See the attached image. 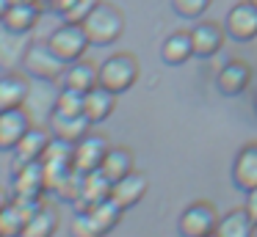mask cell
Returning <instances> with one entry per match:
<instances>
[{
	"label": "cell",
	"mask_w": 257,
	"mask_h": 237,
	"mask_svg": "<svg viewBox=\"0 0 257 237\" xmlns=\"http://www.w3.org/2000/svg\"><path fill=\"white\" fill-rule=\"evenodd\" d=\"M108 149H111V143L100 132H89L86 138H80L75 143V171H80V174L97 171L102 165V160H105Z\"/></svg>",
	"instance_id": "obj_9"
},
{
	"label": "cell",
	"mask_w": 257,
	"mask_h": 237,
	"mask_svg": "<svg viewBox=\"0 0 257 237\" xmlns=\"http://www.w3.org/2000/svg\"><path fill=\"white\" fill-rule=\"evenodd\" d=\"M210 237H213V234H210Z\"/></svg>",
	"instance_id": "obj_39"
},
{
	"label": "cell",
	"mask_w": 257,
	"mask_h": 237,
	"mask_svg": "<svg viewBox=\"0 0 257 237\" xmlns=\"http://www.w3.org/2000/svg\"><path fill=\"white\" fill-rule=\"evenodd\" d=\"M251 3H254V6H257V0H251Z\"/></svg>",
	"instance_id": "obj_37"
},
{
	"label": "cell",
	"mask_w": 257,
	"mask_h": 237,
	"mask_svg": "<svg viewBox=\"0 0 257 237\" xmlns=\"http://www.w3.org/2000/svg\"><path fill=\"white\" fill-rule=\"evenodd\" d=\"M9 204H12V196H9V193L3 190V187H0V212H3V209H6Z\"/></svg>",
	"instance_id": "obj_34"
},
{
	"label": "cell",
	"mask_w": 257,
	"mask_h": 237,
	"mask_svg": "<svg viewBox=\"0 0 257 237\" xmlns=\"http://www.w3.org/2000/svg\"><path fill=\"white\" fill-rule=\"evenodd\" d=\"M12 185L14 196H28V198H42L50 187H47V174L42 163H23L12 168Z\"/></svg>",
	"instance_id": "obj_8"
},
{
	"label": "cell",
	"mask_w": 257,
	"mask_h": 237,
	"mask_svg": "<svg viewBox=\"0 0 257 237\" xmlns=\"http://www.w3.org/2000/svg\"><path fill=\"white\" fill-rule=\"evenodd\" d=\"M80 193H83V174H80V171H72V174L56 187V196L67 204H75L80 198Z\"/></svg>",
	"instance_id": "obj_29"
},
{
	"label": "cell",
	"mask_w": 257,
	"mask_h": 237,
	"mask_svg": "<svg viewBox=\"0 0 257 237\" xmlns=\"http://www.w3.org/2000/svg\"><path fill=\"white\" fill-rule=\"evenodd\" d=\"M224 28H227V36L235 39V42H251V39H257V6L251 0L235 3L227 11Z\"/></svg>",
	"instance_id": "obj_6"
},
{
	"label": "cell",
	"mask_w": 257,
	"mask_h": 237,
	"mask_svg": "<svg viewBox=\"0 0 257 237\" xmlns=\"http://www.w3.org/2000/svg\"><path fill=\"white\" fill-rule=\"evenodd\" d=\"M25 33H12V31H0V69H17V64H23L25 53H28L31 44L23 42Z\"/></svg>",
	"instance_id": "obj_22"
},
{
	"label": "cell",
	"mask_w": 257,
	"mask_h": 237,
	"mask_svg": "<svg viewBox=\"0 0 257 237\" xmlns=\"http://www.w3.org/2000/svg\"><path fill=\"white\" fill-rule=\"evenodd\" d=\"M105 234L108 231L102 229V223L97 220V215L91 209H75L69 237H105Z\"/></svg>",
	"instance_id": "obj_26"
},
{
	"label": "cell",
	"mask_w": 257,
	"mask_h": 237,
	"mask_svg": "<svg viewBox=\"0 0 257 237\" xmlns=\"http://www.w3.org/2000/svg\"><path fill=\"white\" fill-rule=\"evenodd\" d=\"M111 187H113V182L108 179L100 168L83 174V193H80V198L75 201V209H89V207H94V204L111 198Z\"/></svg>",
	"instance_id": "obj_19"
},
{
	"label": "cell",
	"mask_w": 257,
	"mask_h": 237,
	"mask_svg": "<svg viewBox=\"0 0 257 237\" xmlns=\"http://www.w3.org/2000/svg\"><path fill=\"white\" fill-rule=\"evenodd\" d=\"M91 121L86 113H75V116H64V113H50V132L61 141H69V143H78L80 138H86L91 132Z\"/></svg>",
	"instance_id": "obj_15"
},
{
	"label": "cell",
	"mask_w": 257,
	"mask_h": 237,
	"mask_svg": "<svg viewBox=\"0 0 257 237\" xmlns=\"http://www.w3.org/2000/svg\"><path fill=\"white\" fill-rule=\"evenodd\" d=\"M12 3H14V0H0V25H3V20H6V14H9V9H12Z\"/></svg>",
	"instance_id": "obj_33"
},
{
	"label": "cell",
	"mask_w": 257,
	"mask_h": 237,
	"mask_svg": "<svg viewBox=\"0 0 257 237\" xmlns=\"http://www.w3.org/2000/svg\"><path fill=\"white\" fill-rule=\"evenodd\" d=\"M39 17H42V9L36 3H31V0H14L9 14H6V20H3V28L12 31V33H25V36H28L36 28Z\"/></svg>",
	"instance_id": "obj_18"
},
{
	"label": "cell",
	"mask_w": 257,
	"mask_h": 237,
	"mask_svg": "<svg viewBox=\"0 0 257 237\" xmlns=\"http://www.w3.org/2000/svg\"><path fill=\"white\" fill-rule=\"evenodd\" d=\"M254 237H257V231H254Z\"/></svg>",
	"instance_id": "obj_38"
},
{
	"label": "cell",
	"mask_w": 257,
	"mask_h": 237,
	"mask_svg": "<svg viewBox=\"0 0 257 237\" xmlns=\"http://www.w3.org/2000/svg\"><path fill=\"white\" fill-rule=\"evenodd\" d=\"M31 3H36L42 11H45V9H53V6H56V0H31Z\"/></svg>",
	"instance_id": "obj_35"
},
{
	"label": "cell",
	"mask_w": 257,
	"mask_h": 237,
	"mask_svg": "<svg viewBox=\"0 0 257 237\" xmlns=\"http://www.w3.org/2000/svg\"><path fill=\"white\" fill-rule=\"evenodd\" d=\"M139 75H141V66L130 53H116L100 64V86L113 94L130 91L139 80Z\"/></svg>",
	"instance_id": "obj_2"
},
{
	"label": "cell",
	"mask_w": 257,
	"mask_h": 237,
	"mask_svg": "<svg viewBox=\"0 0 257 237\" xmlns=\"http://www.w3.org/2000/svg\"><path fill=\"white\" fill-rule=\"evenodd\" d=\"M161 58L169 66H183L188 58H194V44H191V31H177L166 36L161 47Z\"/></svg>",
	"instance_id": "obj_23"
},
{
	"label": "cell",
	"mask_w": 257,
	"mask_h": 237,
	"mask_svg": "<svg viewBox=\"0 0 257 237\" xmlns=\"http://www.w3.org/2000/svg\"><path fill=\"white\" fill-rule=\"evenodd\" d=\"M232 185L249 193L257 187V143H246L232 160Z\"/></svg>",
	"instance_id": "obj_13"
},
{
	"label": "cell",
	"mask_w": 257,
	"mask_h": 237,
	"mask_svg": "<svg viewBox=\"0 0 257 237\" xmlns=\"http://www.w3.org/2000/svg\"><path fill=\"white\" fill-rule=\"evenodd\" d=\"M83 102H86V94L83 91H75V88L61 86L56 102H53V110L64 116H75V113H83Z\"/></svg>",
	"instance_id": "obj_27"
},
{
	"label": "cell",
	"mask_w": 257,
	"mask_h": 237,
	"mask_svg": "<svg viewBox=\"0 0 257 237\" xmlns=\"http://www.w3.org/2000/svg\"><path fill=\"white\" fill-rule=\"evenodd\" d=\"M47 47H50L64 64H72V61L83 58L86 50L91 47V42H89V36H86L83 25H78V22H61V25L47 36Z\"/></svg>",
	"instance_id": "obj_3"
},
{
	"label": "cell",
	"mask_w": 257,
	"mask_h": 237,
	"mask_svg": "<svg viewBox=\"0 0 257 237\" xmlns=\"http://www.w3.org/2000/svg\"><path fill=\"white\" fill-rule=\"evenodd\" d=\"M218 226V212L210 201H194L183 209L177 220L180 237H210Z\"/></svg>",
	"instance_id": "obj_5"
},
{
	"label": "cell",
	"mask_w": 257,
	"mask_h": 237,
	"mask_svg": "<svg viewBox=\"0 0 257 237\" xmlns=\"http://www.w3.org/2000/svg\"><path fill=\"white\" fill-rule=\"evenodd\" d=\"M83 31L89 36L91 47H108L124 33V14L119 6L100 0L89 17L83 20Z\"/></svg>",
	"instance_id": "obj_1"
},
{
	"label": "cell",
	"mask_w": 257,
	"mask_h": 237,
	"mask_svg": "<svg viewBox=\"0 0 257 237\" xmlns=\"http://www.w3.org/2000/svg\"><path fill=\"white\" fill-rule=\"evenodd\" d=\"M213 0H172V9L177 11L183 20H199L207 9H210Z\"/></svg>",
	"instance_id": "obj_30"
},
{
	"label": "cell",
	"mask_w": 257,
	"mask_h": 237,
	"mask_svg": "<svg viewBox=\"0 0 257 237\" xmlns=\"http://www.w3.org/2000/svg\"><path fill=\"white\" fill-rule=\"evenodd\" d=\"M246 212L251 215V220L257 223V187L246 193Z\"/></svg>",
	"instance_id": "obj_32"
},
{
	"label": "cell",
	"mask_w": 257,
	"mask_h": 237,
	"mask_svg": "<svg viewBox=\"0 0 257 237\" xmlns=\"http://www.w3.org/2000/svg\"><path fill=\"white\" fill-rule=\"evenodd\" d=\"M254 231H257V223L246 212V207H240V209H229L227 215L218 218L213 237H254Z\"/></svg>",
	"instance_id": "obj_20"
},
{
	"label": "cell",
	"mask_w": 257,
	"mask_h": 237,
	"mask_svg": "<svg viewBox=\"0 0 257 237\" xmlns=\"http://www.w3.org/2000/svg\"><path fill=\"white\" fill-rule=\"evenodd\" d=\"M147 190H150V179H147V174H141V171H130L127 176H122V179L113 182L111 198L119 201L124 209H130L147 196Z\"/></svg>",
	"instance_id": "obj_14"
},
{
	"label": "cell",
	"mask_w": 257,
	"mask_h": 237,
	"mask_svg": "<svg viewBox=\"0 0 257 237\" xmlns=\"http://www.w3.org/2000/svg\"><path fill=\"white\" fill-rule=\"evenodd\" d=\"M58 231V209L53 204H42L28 218L20 237H53Z\"/></svg>",
	"instance_id": "obj_24"
},
{
	"label": "cell",
	"mask_w": 257,
	"mask_h": 237,
	"mask_svg": "<svg viewBox=\"0 0 257 237\" xmlns=\"http://www.w3.org/2000/svg\"><path fill=\"white\" fill-rule=\"evenodd\" d=\"M50 143H53L50 127H31V130L25 132V138L17 143V149H14V165L42 163V157H45Z\"/></svg>",
	"instance_id": "obj_10"
},
{
	"label": "cell",
	"mask_w": 257,
	"mask_h": 237,
	"mask_svg": "<svg viewBox=\"0 0 257 237\" xmlns=\"http://www.w3.org/2000/svg\"><path fill=\"white\" fill-rule=\"evenodd\" d=\"M31 127H34V121H31V113L25 110V105L0 110V152H14Z\"/></svg>",
	"instance_id": "obj_7"
},
{
	"label": "cell",
	"mask_w": 257,
	"mask_h": 237,
	"mask_svg": "<svg viewBox=\"0 0 257 237\" xmlns=\"http://www.w3.org/2000/svg\"><path fill=\"white\" fill-rule=\"evenodd\" d=\"M61 86L89 94L94 86H100V66H94L86 58L72 61V64H67V69H64V75H61Z\"/></svg>",
	"instance_id": "obj_17"
},
{
	"label": "cell",
	"mask_w": 257,
	"mask_h": 237,
	"mask_svg": "<svg viewBox=\"0 0 257 237\" xmlns=\"http://www.w3.org/2000/svg\"><path fill=\"white\" fill-rule=\"evenodd\" d=\"M97 3H100V0H75V6L61 17V20L64 22H78V25H83V20L91 14V11H94Z\"/></svg>",
	"instance_id": "obj_31"
},
{
	"label": "cell",
	"mask_w": 257,
	"mask_h": 237,
	"mask_svg": "<svg viewBox=\"0 0 257 237\" xmlns=\"http://www.w3.org/2000/svg\"><path fill=\"white\" fill-rule=\"evenodd\" d=\"M28 94H31V83L17 69L6 72V75L0 77V110L23 108L28 102Z\"/></svg>",
	"instance_id": "obj_16"
},
{
	"label": "cell",
	"mask_w": 257,
	"mask_h": 237,
	"mask_svg": "<svg viewBox=\"0 0 257 237\" xmlns=\"http://www.w3.org/2000/svg\"><path fill=\"white\" fill-rule=\"evenodd\" d=\"M116 97L119 94L108 91V88H102V86H94L89 94H86L83 113L89 116L91 124H100V121H105L108 116L113 113V108H116Z\"/></svg>",
	"instance_id": "obj_21"
},
{
	"label": "cell",
	"mask_w": 257,
	"mask_h": 237,
	"mask_svg": "<svg viewBox=\"0 0 257 237\" xmlns=\"http://www.w3.org/2000/svg\"><path fill=\"white\" fill-rule=\"evenodd\" d=\"M23 69H25V75L36 77V80H45V83L58 80L61 83V75H64V69H67V64H64L45 42V44H31L28 47V53H25V58H23Z\"/></svg>",
	"instance_id": "obj_4"
},
{
	"label": "cell",
	"mask_w": 257,
	"mask_h": 237,
	"mask_svg": "<svg viewBox=\"0 0 257 237\" xmlns=\"http://www.w3.org/2000/svg\"><path fill=\"white\" fill-rule=\"evenodd\" d=\"M254 113H257V94H254Z\"/></svg>",
	"instance_id": "obj_36"
},
{
	"label": "cell",
	"mask_w": 257,
	"mask_h": 237,
	"mask_svg": "<svg viewBox=\"0 0 257 237\" xmlns=\"http://www.w3.org/2000/svg\"><path fill=\"white\" fill-rule=\"evenodd\" d=\"M224 33H227V28L218 25V22H199V25L191 31V44H194V55L196 58H213V55L221 50L224 44Z\"/></svg>",
	"instance_id": "obj_12"
},
{
	"label": "cell",
	"mask_w": 257,
	"mask_h": 237,
	"mask_svg": "<svg viewBox=\"0 0 257 237\" xmlns=\"http://www.w3.org/2000/svg\"><path fill=\"white\" fill-rule=\"evenodd\" d=\"M89 209L97 215V220L102 223V229H105V231L116 229V223L122 220V215H124V207L119 201H113V198H105V201L94 204V207H89Z\"/></svg>",
	"instance_id": "obj_28"
},
{
	"label": "cell",
	"mask_w": 257,
	"mask_h": 237,
	"mask_svg": "<svg viewBox=\"0 0 257 237\" xmlns=\"http://www.w3.org/2000/svg\"><path fill=\"white\" fill-rule=\"evenodd\" d=\"M100 171L108 176L111 182L122 179V176H127L130 171H136V157L133 152H130L127 146H111L105 154V160H102Z\"/></svg>",
	"instance_id": "obj_25"
},
{
	"label": "cell",
	"mask_w": 257,
	"mask_h": 237,
	"mask_svg": "<svg viewBox=\"0 0 257 237\" xmlns=\"http://www.w3.org/2000/svg\"><path fill=\"white\" fill-rule=\"evenodd\" d=\"M251 77H254V72L246 61H227L221 66V72L216 75V86L224 97H238L249 88Z\"/></svg>",
	"instance_id": "obj_11"
}]
</instances>
